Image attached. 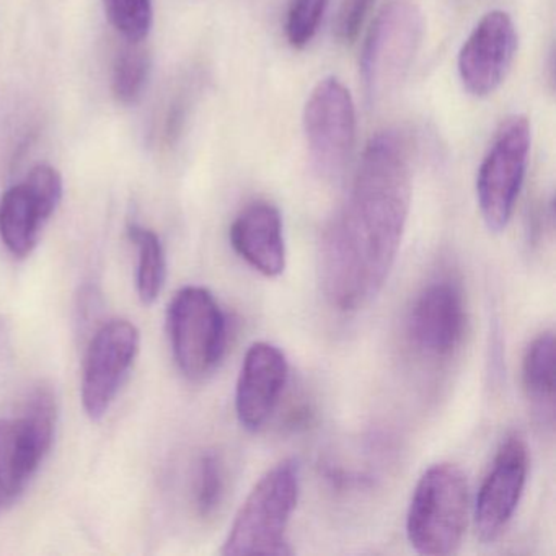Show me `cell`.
<instances>
[{
	"mask_svg": "<svg viewBox=\"0 0 556 556\" xmlns=\"http://www.w3.org/2000/svg\"><path fill=\"white\" fill-rule=\"evenodd\" d=\"M412 206V159L399 131L374 136L350 197L321 240V285L331 307L366 308L382 291L399 255Z\"/></svg>",
	"mask_w": 556,
	"mask_h": 556,
	"instance_id": "1",
	"label": "cell"
},
{
	"mask_svg": "<svg viewBox=\"0 0 556 556\" xmlns=\"http://www.w3.org/2000/svg\"><path fill=\"white\" fill-rule=\"evenodd\" d=\"M301 473L292 458L269 468L237 513L223 555H292L288 527L298 506Z\"/></svg>",
	"mask_w": 556,
	"mask_h": 556,
	"instance_id": "2",
	"label": "cell"
},
{
	"mask_svg": "<svg viewBox=\"0 0 556 556\" xmlns=\"http://www.w3.org/2000/svg\"><path fill=\"white\" fill-rule=\"evenodd\" d=\"M470 513L467 475L448 462L432 465L419 478L406 516V535L415 552L454 555L464 542Z\"/></svg>",
	"mask_w": 556,
	"mask_h": 556,
	"instance_id": "3",
	"label": "cell"
},
{
	"mask_svg": "<svg viewBox=\"0 0 556 556\" xmlns=\"http://www.w3.org/2000/svg\"><path fill=\"white\" fill-rule=\"evenodd\" d=\"M168 333L175 361L191 380L210 377L226 353L229 325L207 289L188 286L168 305Z\"/></svg>",
	"mask_w": 556,
	"mask_h": 556,
	"instance_id": "4",
	"label": "cell"
},
{
	"mask_svg": "<svg viewBox=\"0 0 556 556\" xmlns=\"http://www.w3.org/2000/svg\"><path fill=\"white\" fill-rule=\"evenodd\" d=\"M56 400L40 387L24 415L0 419V516L14 506L53 444Z\"/></svg>",
	"mask_w": 556,
	"mask_h": 556,
	"instance_id": "5",
	"label": "cell"
},
{
	"mask_svg": "<svg viewBox=\"0 0 556 556\" xmlns=\"http://www.w3.org/2000/svg\"><path fill=\"white\" fill-rule=\"evenodd\" d=\"M422 34L425 21L412 2L399 0L380 12L361 54V74L370 99H382L405 79Z\"/></svg>",
	"mask_w": 556,
	"mask_h": 556,
	"instance_id": "6",
	"label": "cell"
},
{
	"mask_svg": "<svg viewBox=\"0 0 556 556\" xmlns=\"http://www.w3.org/2000/svg\"><path fill=\"white\" fill-rule=\"evenodd\" d=\"M530 123L526 116L507 118L497 129L477 177L481 217L491 232H503L513 217L529 164Z\"/></svg>",
	"mask_w": 556,
	"mask_h": 556,
	"instance_id": "7",
	"label": "cell"
},
{
	"mask_svg": "<svg viewBox=\"0 0 556 556\" xmlns=\"http://www.w3.org/2000/svg\"><path fill=\"white\" fill-rule=\"evenodd\" d=\"M304 131L315 168L324 177L343 174L356 141V109L337 77L320 80L304 109Z\"/></svg>",
	"mask_w": 556,
	"mask_h": 556,
	"instance_id": "8",
	"label": "cell"
},
{
	"mask_svg": "<svg viewBox=\"0 0 556 556\" xmlns=\"http://www.w3.org/2000/svg\"><path fill=\"white\" fill-rule=\"evenodd\" d=\"M467 305L462 286L452 278L428 282L419 291L406 317L409 346L422 359H451L464 343Z\"/></svg>",
	"mask_w": 556,
	"mask_h": 556,
	"instance_id": "9",
	"label": "cell"
},
{
	"mask_svg": "<svg viewBox=\"0 0 556 556\" xmlns=\"http://www.w3.org/2000/svg\"><path fill=\"white\" fill-rule=\"evenodd\" d=\"M63 177L56 168L38 164L22 184L0 200V239L9 252L25 258L34 252L47 220L63 200Z\"/></svg>",
	"mask_w": 556,
	"mask_h": 556,
	"instance_id": "10",
	"label": "cell"
},
{
	"mask_svg": "<svg viewBox=\"0 0 556 556\" xmlns=\"http://www.w3.org/2000/svg\"><path fill=\"white\" fill-rule=\"evenodd\" d=\"M141 334L128 320L103 325L90 341L83 370V405L90 419H102L139 353Z\"/></svg>",
	"mask_w": 556,
	"mask_h": 556,
	"instance_id": "11",
	"label": "cell"
},
{
	"mask_svg": "<svg viewBox=\"0 0 556 556\" xmlns=\"http://www.w3.org/2000/svg\"><path fill=\"white\" fill-rule=\"evenodd\" d=\"M517 47L513 17L504 11L484 14L458 53V76L465 90L478 99L496 92L513 66Z\"/></svg>",
	"mask_w": 556,
	"mask_h": 556,
	"instance_id": "12",
	"label": "cell"
},
{
	"mask_svg": "<svg viewBox=\"0 0 556 556\" xmlns=\"http://www.w3.org/2000/svg\"><path fill=\"white\" fill-rule=\"evenodd\" d=\"M529 473V448L519 434H510L494 455L475 503V526L484 542H493L516 514Z\"/></svg>",
	"mask_w": 556,
	"mask_h": 556,
	"instance_id": "13",
	"label": "cell"
},
{
	"mask_svg": "<svg viewBox=\"0 0 556 556\" xmlns=\"http://www.w3.org/2000/svg\"><path fill=\"white\" fill-rule=\"evenodd\" d=\"M288 376V359L278 346L258 341L249 348L236 390L237 418L247 431H260L269 421Z\"/></svg>",
	"mask_w": 556,
	"mask_h": 556,
	"instance_id": "14",
	"label": "cell"
},
{
	"mask_svg": "<svg viewBox=\"0 0 556 556\" xmlns=\"http://www.w3.org/2000/svg\"><path fill=\"white\" fill-rule=\"evenodd\" d=\"M230 243L240 258L266 278H276L286 269L281 213L268 201H255L240 211L230 226Z\"/></svg>",
	"mask_w": 556,
	"mask_h": 556,
	"instance_id": "15",
	"label": "cell"
},
{
	"mask_svg": "<svg viewBox=\"0 0 556 556\" xmlns=\"http://www.w3.org/2000/svg\"><path fill=\"white\" fill-rule=\"evenodd\" d=\"M522 386L533 408L553 419L555 412V334L540 333L522 359Z\"/></svg>",
	"mask_w": 556,
	"mask_h": 556,
	"instance_id": "16",
	"label": "cell"
},
{
	"mask_svg": "<svg viewBox=\"0 0 556 556\" xmlns=\"http://www.w3.org/2000/svg\"><path fill=\"white\" fill-rule=\"evenodd\" d=\"M129 239L138 247V292L144 304H152L162 292L167 273L164 247L154 230L131 224Z\"/></svg>",
	"mask_w": 556,
	"mask_h": 556,
	"instance_id": "17",
	"label": "cell"
},
{
	"mask_svg": "<svg viewBox=\"0 0 556 556\" xmlns=\"http://www.w3.org/2000/svg\"><path fill=\"white\" fill-rule=\"evenodd\" d=\"M151 74V56L142 43H129L119 51L113 66L112 90L123 105L138 102Z\"/></svg>",
	"mask_w": 556,
	"mask_h": 556,
	"instance_id": "18",
	"label": "cell"
},
{
	"mask_svg": "<svg viewBox=\"0 0 556 556\" xmlns=\"http://www.w3.org/2000/svg\"><path fill=\"white\" fill-rule=\"evenodd\" d=\"M226 493V470L224 462L216 451L201 454L194 473L193 497L194 507L203 519L213 517L223 504Z\"/></svg>",
	"mask_w": 556,
	"mask_h": 556,
	"instance_id": "19",
	"label": "cell"
},
{
	"mask_svg": "<svg viewBox=\"0 0 556 556\" xmlns=\"http://www.w3.org/2000/svg\"><path fill=\"white\" fill-rule=\"evenodd\" d=\"M110 24L129 43H142L154 22L152 0H103Z\"/></svg>",
	"mask_w": 556,
	"mask_h": 556,
	"instance_id": "20",
	"label": "cell"
},
{
	"mask_svg": "<svg viewBox=\"0 0 556 556\" xmlns=\"http://www.w3.org/2000/svg\"><path fill=\"white\" fill-rule=\"evenodd\" d=\"M328 0H291L286 17V38L294 50H304L320 28Z\"/></svg>",
	"mask_w": 556,
	"mask_h": 556,
	"instance_id": "21",
	"label": "cell"
},
{
	"mask_svg": "<svg viewBox=\"0 0 556 556\" xmlns=\"http://www.w3.org/2000/svg\"><path fill=\"white\" fill-rule=\"evenodd\" d=\"M376 0H344L337 21V37L343 43H353L359 35Z\"/></svg>",
	"mask_w": 556,
	"mask_h": 556,
	"instance_id": "22",
	"label": "cell"
}]
</instances>
